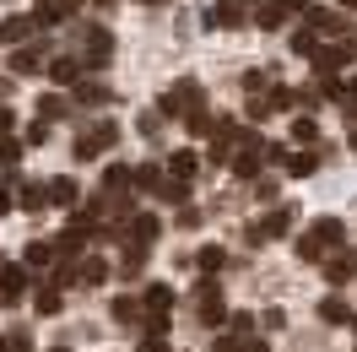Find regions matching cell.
<instances>
[{
	"instance_id": "1",
	"label": "cell",
	"mask_w": 357,
	"mask_h": 352,
	"mask_svg": "<svg viewBox=\"0 0 357 352\" xmlns=\"http://www.w3.org/2000/svg\"><path fill=\"white\" fill-rule=\"evenodd\" d=\"M114 60V33L103 22L82 27V71H103Z\"/></svg>"
},
{
	"instance_id": "2",
	"label": "cell",
	"mask_w": 357,
	"mask_h": 352,
	"mask_svg": "<svg viewBox=\"0 0 357 352\" xmlns=\"http://www.w3.org/2000/svg\"><path fill=\"white\" fill-rule=\"evenodd\" d=\"M206 92H201V82L195 76H184V82H174V87L162 92V103H157V114H168V119H184V114L201 103Z\"/></svg>"
},
{
	"instance_id": "3",
	"label": "cell",
	"mask_w": 357,
	"mask_h": 352,
	"mask_svg": "<svg viewBox=\"0 0 357 352\" xmlns=\"http://www.w3.org/2000/svg\"><path fill=\"white\" fill-rule=\"evenodd\" d=\"M114 141H119V125H109V119H103V125H92V131L76 135V157H82V163H92L98 152H109Z\"/></svg>"
},
{
	"instance_id": "4",
	"label": "cell",
	"mask_w": 357,
	"mask_h": 352,
	"mask_svg": "<svg viewBox=\"0 0 357 352\" xmlns=\"http://www.w3.org/2000/svg\"><path fill=\"white\" fill-rule=\"evenodd\" d=\"M195 314H201V325H222L227 320V298L217 282H201L195 287Z\"/></svg>"
},
{
	"instance_id": "5",
	"label": "cell",
	"mask_w": 357,
	"mask_h": 352,
	"mask_svg": "<svg viewBox=\"0 0 357 352\" xmlns=\"http://www.w3.org/2000/svg\"><path fill=\"white\" fill-rule=\"evenodd\" d=\"M260 163H266V141H260V135H249L244 147L227 157V168H233L238 179H260Z\"/></svg>"
},
{
	"instance_id": "6",
	"label": "cell",
	"mask_w": 357,
	"mask_h": 352,
	"mask_svg": "<svg viewBox=\"0 0 357 352\" xmlns=\"http://www.w3.org/2000/svg\"><path fill=\"white\" fill-rule=\"evenodd\" d=\"M141 314H146V325H168V314H174V293L157 282V287H146V298H141Z\"/></svg>"
},
{
	"instance_id": "7",
	"label": "cell",
	"mask_w": 357,
	"mask_h": 352,
	"mask_svg": "<svg viewBox=\"0 0 357 352\" xmlns=\"http://www.w3.org/2000/svg\"><path fill=\"white\" fill-rule=\"evenodd\" d=\"M282 233H292V206H276L266 222H255L249 228V239L255 244H266V239H282Z\"/></svg>"
},
{
	"instance_id": "8",
	"label": "cell",
	"mask_w": 357,
	"mask_h": 352,
	"mask_svg": "<svg viewBox=\"0 0 357 352\" xmlns=\"http://www.w3.org/2000/svg\"><path fill=\"white\" fill-rule=\"evenodd\" d=\"M27 298V265H0V304H22Z\"/></svg>"
},
{
	"instance_id": "9",
	"label": "cell",
	"mask_w": 357,
	"mask_h": 352,
	"mask_svg": "<svg viewBox=\"0 0 357 352\" xmlns=\"http://www.w3.org/2000/svg\"><path fill=\"white\" fill-rule=\"evenodd\" d=\"M309 239L319 244V249H341V244H347V228H341V217H319L309 228Z\"/></svg>"
},
{
	"instance_id": "10",
	"label": "cell",
	"mask_w": 357,
	"mask_h": 352,
	"mask_svg": "<svg viewBox=\"0 0 357 352\" xmlns=\"http://www.w3.org/2000/svg\"><path fill=\"white\" fill-rule=\"evenodd\" d=\"M314 168H319V157H314L309 147H287V157H282V174L287 179H309Z\"/></svg>"
},
{
	"instance_id": "11",
	"label": "cell",
	"mask_w": 357,
	"mask_h": 352,
	"mask_svg": "<svg viewBox=\"0 0 357 352\" xmlns=\"http://www.w3.org/2000/svg\"><path fill=\"white\" fill-rule=\"evenodd\" d=\"M319 265H325V277H331L335 287H347L357 277V255L352 249H341V255H331V261H319Z\"/></svg>"
},
{
	"instance_id": "12",
	"label": "cell",
	"mask_w": 357,
	"mask_h": 352,
	"mask_svg": "<svg viewBox=\"0 0 357 352\" xmlns=\"http://www.w3.org/2000/svg\"><path fill=\"white\" fill-rule=\"evenodd\" d=\"M157 233H162V217H157V212H135V217H130V239L135 244H146V249H152Z\"/></svg>"
},
{
	"instance_id": "13",
	"label": "cell",
	"mask_w": 357,
	"mask_h": 352,
	"mask_svg": "<svg viewBox=\"0 0 357 352\" xmlns=\"http://www.w3.org/2000/svg\"><path fill=\"white\" fill-rule=\"evenodd\" d=\"M168 174H174V179H195V174H201V152H190V147H178V152L168 157Z\"/></svg>"
},
{
	"instance_id": "14",
	"label": "cell",
	"mask_w": 357,
	"mask_h": 352,
	"mask_svg": "<svg viewBox=\"0 0 357 352\" xmlns=\"http://www.w3.org/2000/svg\"><path fill=\"white\" fill-rule=\"evenodd\" d=\"M49 206H76L82 200V190H76V179H49Z\"/></svg>"
},
{
	"instance_id": "15",
	"label": "cell",
	"mask_w": 357,
	"mask_h": 352,
	"mask_svg": "<svg viewBox=\"0 0 357 352\" xmlns=\"http://www.w3.org/2000/svg\"><path fill=\"white\" fill-rule=\"evenodd\" d=\"M141 265H146V244H125L119 249V277H141Z\"/></svg>"
},
{
	"instance_id": "16",
	"label": "cell",
	"mask_w": 357,
	"mask_h": 352,
	"mask_svg": "<svg viewBox=\"0 0 357 352\" xmlns=\"http://www.w3.org/2000/svg\"><path fill=\"white\" fill-rule=\"evenodd\" d=\"M157 200H162V206H168V200H174V206H184V200H190V179L162 174V184H157Z\"/></svg>"
},
{
	"instance_id": "17",
	"label": "cell",
	"mask_w": 357,
	"mask_h": 352,
	"mask_svg": "<svg viewBox=\"0 0 357 352\" xmlns=\"http://www.w3.org/2000/svg\"><path fill=\"white\" fill-rule=\"evenodd\" d=\"M70 87H76V103H87V109H98V103H109V87H103V82H82V76H76Z\"/></svg>"
},
{
	"instance_id": "18",
	"label": "cell",
	"mask_w": 357,
	"mask_h": 352,
	"mask_svg": "<svg viewBox=\"0 0 357 352\" xmlns=\"http://www.w3.org/2000/svg\"><path fill=\"white\" fill-rule=\"evenodd\" d=\"M76 71H82V60L60 54V60H49V82H54V87H70V82H76Z\"/></svg>"
},
{
	"instance_id": "19",
	"label": "cell",
	"mask_w": 357,
	"mask_h": 352,
	"mask_svg": "<svg viewBox=\"0 0 357 352\" xmlns=\"http://www.w3.org/2000/svg\"><path fill=\"white\" fill-rule=\"evenodd\" d=\"M211 125H217V114L206 109V103H195V109L184 114V131H190V135H211Z\"/></svg>"
},
{
	"instance_id": "20",
	"label": "cell",
	"mask_w": 357,
	"mask_h": 352,
	"mask_svg": "<svg viewBox=\"0 0 357 352\" xmlns=\"http://www.w3.org/2000/svg\"><path fill=\"white\" fill-rule=\"evenodd\" d=\"M319 320L325 325H352V309L341 304V298H319Z\"/></svg>"
},
{
	"instance_id": "21",
	"label": "cell",
	"mask_w": 357,
	"mask_h": 352,
	"mask_svg": "<svg viewBox=\"0 0 357 352\" xmlns=\"http://www.w3.org/2000/svg\"><path fill=\"white\" fill-rule=\"evenodd\" d=\"M33 11H27V17H11V22H0V44H6V38H11V44H17V38H33Z\"/></svg>"
},
{
	"instance_id": "22",
	"label": "cell",
	"mask_w": 357,
	"mask_h": 352,
	"mask_svg": "<svg viewBox=\"0 0 357 352\" xmlns=\"http://www.w3.org/2000/svg\"><path fill=\"white\" fill-rule=\"evenodd\" d=\"M22 265H27V271H44V265H54V244H27V249H22Z\"/></svg>"
},
{
	"instance_id": "23",
	"label": "cell",
	"mask_w": 357,
	"mask_h": 352,
	"mask_svg": "<svg viewBox=\"0 0 357 352\" xmlns=\"http://www.w3.org/2000/svg\"><path fill=\"white\" fill-rule=\"evenodd\" d=\"M109 314L119 320V325H135V320H141V298H114Z\"/></svg>"
},
{
	"instance_id": "24",
	"label": "cell",
	"mask_w": 357,
	"mask_h": 352,
	"mask_svg": "<svg viewBox=\"0 0 357 352\" xmlns=\"http://www.w3.org/2000/svg\"><path fill=\"white\" fill-rule=\"evenodd\" d=\"M82 282H87V287H103V282H109V261L87 255V261H82Z\"/></svg>"
},
{
	"instance_id": "25",
	"label": "cell",
	"mask_w": 357,
	"mask_h": 352,
	"mask_svg": "<svg viewBox=\"0 0 357 352\" xmlns=\"http://www.w3.org/2000/svg\"><path fill=\"white\" fill-rule=\"evenodd\" d=\"M130 184H141V190H152V196H157V184H162V168H157V163H141V168H130Z\"/></svg>"
},
{
	"instance_id": "26",
	"label": "cell",
	"mask_w": 357,
	"mask_h": 352,
	"mask_svg": "<svg viewBox=\"0 0 357 352\" xmlns=\"http://www.w3.org/2000/svg\"><path fill=\"white\" fill-rule=\"evenodd\" d=\"M314 49H319L314 27H298V33H292V54H298V60H314Z\"/></svg>"
},
{
	"instance_id": "27",
	"label": "cell",
	"mask_w": 357,
	"mask_h": 352,
	"mask_svg": "<svg viewBox=\"0 0 357 352\" xmlns=\"http://www.w3.org/2000/svg\"><path fill=\"white\" fill-rule=\"evenodd\" d=\"M103 190H130V168H125V163H109V168H103Z\"/></svg>"
},
{
	"instance_id": "28",
	"label": "cell",
	"mask_w": 357,
	"mask_h": 352,
	"mask_svg": "<svg viewBox=\"0 0 357 352\" xmlns=\"http://www.w3.org/2000/svg\"><path fill=\"white\" fill-rule=\"evenodd\" d=\"M33 304H38V314H60L66 298H60V287H38V298H33Z\"/></svg>"
},
{
	"instance_id": "29",
	"label": "cell",
	"mask_w": 357,
	"mask_h": 352,
	"mask_svg": "<svg viewBox=\"0 0 357 352\" xmlns=\"http://www.w3.org/2000/svg\"><path fill=\"white\" fill-rule=\"evenodd\" d=\"M11 71H17V76H33V71H38V49H17V54H11Z\"/></svg>"
},
{
	"instance_id": "30",
	"label": "cell",
	"mask_w": 357,
	"mask_h": 352,
	"mask_svg": "<svg viewBox=\"0 0 357 352\" xmlns=\"http://www.w3.org/2000/svg\"><path fill=\"white\" fill-rule=\"evenodd\" d=\"M195 261H201V271H206V277H217V271H222V265H227V255H222V249H217V244H211V249H201Z\"/></svg>"
},
{
	"instance_id": "31",
	"label": "cell",
	"mask_w": 357,
	"mask_h": 352,
	"mask_svg": "<svg viewBox=\"0 0 357 352\" xmlns=\"http://www.w3.org/2000/svg\"><path fill=\"white\" fill-rule=\"evenodd\" d=\"M44 206H49V190L44 184H27L22 190V212H44Z\"/></svg>"
},
{
	"instance_id": "32",
	"label": "cell",
	"mask_w": 357,
	"mask_h": 352,
	"mask_svg": "<svg viewBox=\"0 0 357 352\" xmlns=\"http://www.w3.org/2000/svg\"><path fill=\"white\" fill-rule=\"evenodd\" d=\"M292 249H298V261H309V265H319V261H325V249H319V244H314L309 233H303V239L292 244Z\"/></svg>"
},
{
	"instance_id": "33",
	"label": "cell",
	"mask_w": 357,
	"mask_h": 352,
	"mask_svg": "<svg viewBox=\"0 0 357 352\" xmlns=\"http://www.w3.org/2000/svg\"><path fill=\"white\" fill-rule=\"evenodd\" d=\"M314 119H292V147H314Z\"/></svg>"
},
{
	"instance_id": "34",
	"label": "cell",
	"mask_w": 357,
	"mask_h": 352,
	"mask_svg": "<svg viewBox=\"0 0 357 352\" xmlns=\"http://www.w3.org/2000/svg\"><path fill=\"white\" fill-rule=\"evenodd\" d=\"M244 92H249V98L271 92V71H249V76H244Z\"/></svg>"
},
{
	"instance_id": "35",
	"label": "cell",
	"mask_w": 357,
	"mask_h": 352,
	"mask_svg": "<svg viewBox=\"0 0 357 352\" xmlns=\"http://www.w3.org/2000/svg\"><path fill=\"white\" fill-rule=\"evenodd\" d=\"M66 114H70L66 98H44V103H38V119H66Z\"/></svg>"
},
{
	"instance_id": "36",
	"label": "cell",
	"mask_w": 357,
	"mask_h": 352,
	"mask_svg": "<svg viewBox=\"0 0 357 352\" xmlns=\"http://www.w3.org/2000/svg\"><path fill=\"white\" fill-rule=\"evenodd\" d=\"M135 352H168V336H162V330H146V336H141V342H135Z\"/></svg>"
},
{
	"instance_id": "37",
	"label": "cell",
	"mask_w": 357,
	"mask_h": 352,
	"mask_svg": "<svg viewBox=\"0 0 357 352\" xmlns=\"http://www.w3.org/2000/svg\"><path fill=\"white\" fill-rule=\"evenodd\" d=\"M309 27L314 33H331V27H341V17L335 11H309Z\"/></svg>"
},
{
	"instance_id": "38",
	"label": "cell",
	"mask_w": 357,
	"mask_h": 352,
	"mask_svg": "<svg viewBox=\"0 0 357 352\" xmlns=\"http://www.w3.org/2000/svg\"><path fill=\"white\" fill-rule=\"evenodd\" d=\"M135 131H141V135H157V131H162V114H157V109H146L141 119H135Z\"/></svg>"
},
{
	"instance_id": "39",
	"label": "cell",
	"mask_w": 357,
	"mask_h": 352,
	"mask_svg": "<svg viewBox=\"0 0 357 352\" xmlns=\"http://www.w3.org/2000/svg\"><path fill=\"white\" fill-rule=\"evenodd\" d=\"M17 157H22V147H17V141H0V163H6V168H17Z\"/></svg>"
},
{
	"instance_id": "40",
	"label": "cell",
	"mask_w": 357,
	"mask_h": 352,
	"mask_svg": "<svg viewBox=\"0 0 357 352\" xmlns=\"http://www.w3.org/2000/svg\"><path fill=\"white\" fill-rule=\"evenodd\" d=\"M11 352H33V342H27V336H11Z\"/></svg>"
},
{
	"instance_id": "41",
	"label": "cell",
	"mask_w": 357,
	"mask_h": 352,
	"mask_svg": "<svg viewBox=\"0 0 357 352\" xmlns=\"http://www.w3.org/2000/svg\"><path fill=\"white\" fill-rule=\"evenodd\" d=\"M11 131V109H0V135Z\"/></svg>"
},
{
	"instance_id": "42",
	"label": "cell",
	"mask_w": 357,
	"mask_h": 352,
	"mask_svg": "<svg viewBox=\"0 0 357 352\" xmlns=\"http://www.w3.org/2000/svg\"><path fill=\"white\" fill-rule=\"evenodd\" d=\"M282 6H287V11H303V6H309V0H282Z\"/></svg>"
},
{
	"instance_id": "43",
	"label": "cell",
	"mask_w": 357,
	"mask_h": 352,
	"mask_svg": "<svg viewBox=\"0 0 357 352\" xmlns=\"http://www.w3.org/2000/svg\"><path fill=\"white\" fill-rule=\"evenodd\" d=\"M0 212H11V196H6V190H0Z\"/></svg>"
},
{
	"instance_id": "44",
	"label": "cell",
	"mask_w": 357,
	"mask_h": 352,
	"mask_svg": "<svg viewBox=\"0 0 357 352\" xmlns=\"http://www.w3.org/2000/svg\"><path fill=\"white\" fill-rule=\"evenodd\" d=\"M0 352H11V336H0Z\"/></svg>"
},
{
	"instance_id": "45",
	"label": "cell",
	"mask_w": 357,
	"mask_h": 352,
	"mask_svg": "<svg viewBox=\"0 0 357 352\" xmlns=\"http://www.w3.org/2000/svg\"><path fill=\"white\" fill-rule=\"evenodd\" d=\"M335 6H347V11H357V0H335Z\"/></svg>"
},
{
	"instance_id": "46",
	"label": "cell",
	"mask_w": 357,
	"mask_h": 352,
	"mask_svg": "<svg viewBox=\"0 0 357 352\" xmlns=\"http://www.w3.org/2000/svg\"><path fill=\"white\" fill-rule=\"evenodd\" d=\"M352 147H357V131H352Z\"/></svg>"
},
{
	"instance_id": "47",
	"label": "cell",
	"mask_w": 357,
	"mask_h": 352,
	"mask_svg": "<svg viewBox=\"0 0 357 352\" xmlns=\"http://www.w3.org/2000/svg\"><path fill=\"white\" fill-rule=\"evenodd\" d=\"M54 352H70V347H54Z\"/></svg>"
},
{
	"instance_id": "48",
	"label": "cell",
	"mask_w": 357,
	"mask_h": 352,
	"mask_svg": "<svg viewBox=\"0 0 357 352\" xmlns=\"http://www.w3.org/2000/svg\"><path fill=\"white\" fill-rule=\"evenodd\" d=\"M352 330H357V320H352Z\"/></svg>"
}]
</instances>
